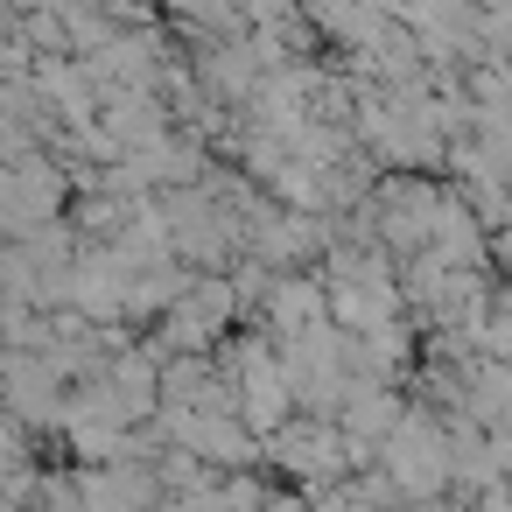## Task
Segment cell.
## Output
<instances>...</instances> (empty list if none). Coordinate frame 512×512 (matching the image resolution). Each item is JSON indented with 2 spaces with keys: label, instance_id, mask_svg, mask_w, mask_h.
I'll use <instances>...</instances> for the list:
<instances>
[{
  "label": "cell",
  "instance_id": "obj_3",
  "mask_svg": "<svg viewBox=\"0 0 512 512\" xmlns=\"http://www.w3.org/2000/svg\"><path fill=\"white\" fill-rule=\"evenodd\" d=\"M316 323H330V295H323L316 281H281L274 302H267V330H274V337H302V330H316Z\"/></svg>",
  "mask_w": 512,
  "mask_h": 512
},
{
  "label": "cell",
  "instance_id": "obj_4",
  "mask_svg": "<svg viewBox=\"0 0 512 512\" xmlns=\"http://www.w3.org/2000/svg\"><path fill=\"white\" fill-rule=\"evenodd\" d=\"M43 92L57 99V113H64L71 127H92V92H85V78H78L71 64L50 57V64H43Z\"/></svg>",
  "mask_w": 512,
  "mask_h": 512
},
{
  "label": "cell",
  "instance_id": "obj_5",
  "mask_svg": "<svg viewBox=\"0 0 512 512\" xmlns=\"http://www.w3.org/2000/svg\"><path fill=\"white\" fill-rule=\"evenodd\" d=\"M204 78H211L218 92H246V85H253V64H246V50H211V57H204Z\"/></svg>",
  "mask_w": 512,
  "mask_h": 512
},
{
  "label": "cell",
  "instance_id": "obj_2",
  "mask_svg": "<svg viewBox=\"0 0 512 512\" xmlns=\"http://www.w3.org/2000/svg\"><path fill=\"white\" fill-rule=\"evenodd\" d=\"M239 386H246V414H253L260 428L288 407V372L274 365L267 344H246V351H239Z\"/></svg>",
  "mask_w": 512,
  "mask_h": 512
},
{
  "label": "cell",
  "instance_id": "obj_6",
  "mask_svg": "<svg viewBox=\"0 0 512 512\" xmlns=\"http://www.w3.org/2000/svg\"><path fill=\"white\" fill-rule=\"evenodd\" d=\"M169 8H183V15H197V22H218L232 0H169Z\"/></svg>",
  "mask_w": 512,
  "mask_h": 512
},
{
  "label": "cell",
  "instance_id": "obj_1",
  "mask_svg": "<svg viewBox=\"0 0 512 512\" xmlns=\"http://www.w3.org/2000/svg\"><path fill=\"white\" fill-rule=\"evenodd\" d=\"M232 316V288L218 281V274H204V281H190V295L162 316V351H183V358H197L204 344H211V330Z\"/></svg>",
  "mask_w": 512,
  "mask_h": 512
}]
</instances>
